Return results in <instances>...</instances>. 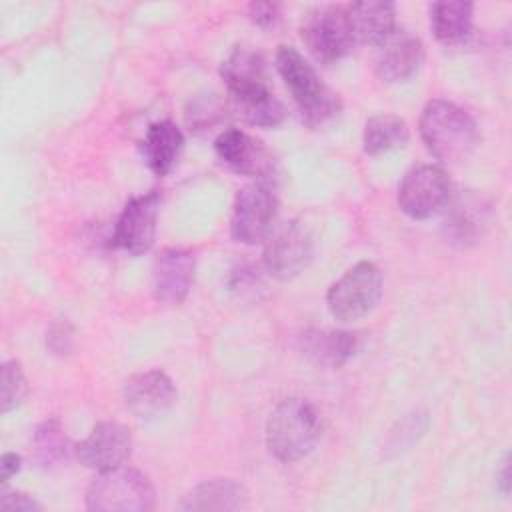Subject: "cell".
Instances as JSON below:
<instances>
[{"mask_svg": "<svg viewBox=\"0 0 512 512\" xmlns=\"http://www.w3.org/2000/svg\"><path fill=\"white\" fill-rule=\"evenodd\" d=\"M420 138L426 150L444 164L466 160L480 142L476 120L462 106L434 98L420 114Z\"/></svg>", "mask_w": 512, "mask_h": 512, "instance_id": "1", "label": "cell"}, {"mask_svg": "<svg viewBox=\"0 0 512 512\" xmlns=\"http://www.w3.org/2000/svg\"><path fill=\"white\" fill-rule=\"evenodd\" d=\"M322 424L314 404L304 398L282 400L268 416V452L286 464L306 458L320 440Z\"/></svg>", "mask_w": 512, "mask_h": 512, "instance_id": "2", "label": "cell"}, {"mask_svg": "<svg viewBox=\"0 0 512 512\" xmlns=\"http://www.w3.org/2000/svg\"><path fill=\"white\" fill-rule=\"evenodd\" d=\"M276 68L308 126H320L338 114L342 106L338 94L320 80L314 66L294 46H278Z\"/></svg>", "mask_w": 512, "mask_h": 512, "instance_id": "3", "label": "cell"}, {"mask_svg": "<svg viewBox=\"0 0 512 512\" xmlns=\"http://www.w3.org/2000/svg\"><path fill=\"white\" fill-rule=\"evenodd\" d=\"M156 506V492L146 474L116 466L98 472L86 490V508L94 512H148Z\"/></svg>", "mask_w": 512, "mask_h": 512, "instance_id": "4", "label": "cell"}, {"mask_svg": "<svg viewBox=\"0 0 512 512\" xmlns=\"http://www.w3.org/2000/svg\"><path fill=\"white\" fill-rule=\"evenodd\" d=\"M384 290L382 270L368 260H360L346 270L326 292V306L334 320L354 322L370 314Z\"/></svg>", "mask_w": 512, "mask_h": 512, "instance_id": "5", "label": "cell"}, {"mask_svg": "<svg viewBox=\"0 0 512 512\" xmlns=\"http://www.w3.org/2000/svg\"><path fill=\"white\" fill-rule=\"evenodd\" d=\"M300 36L308 52L322 64H334L346 58L356 46L346 16V6H316L300 26Z\"/></svg>", "mask_w": 512, "mask_h": 512, "instance_id": "6", "label": "cell"}, {"mask_svg": "<svg viewBox=\"0 0 512 512\" xmlns=\"http://www.w3.org/2000/svg\"><path fill=\"white\" fill-rule=\"evenodd\" d=\"M278 214V198L270 182L256 180L242 190H238L232 218H230V236L238 244H258L268 238L274 228Z\"/></svg>", "mask_w": 512, "mask_h": 512, "instance_id": "7", "label": "cell"}, {"mask_svg": "<svg viewBox=\"0 0 512 512\" xmlns=\"http://www.w3.org/2000/svg\"><path fill=\"white\" fill-rule=\"evenodd\" d=\"M452 184L444 168L420 164L406 172L398 186V206L412 220H428L450 202Z\"/></svg>", "mask_w": 512, "mask_h": 512, "instance_id": "8", "label": "cell"}, {"mask_svg": "<svg viewBox=\"0 0 512 512\" xmlns=\"http://www.w3.org/2000/svg\"><path fill=\"white\" fill-rule=\"evenodd\" d=\"M314 256V240L310 230L298 222L290 220L276 228L266 238L264 246V268L276 280H292L302 274Z\"/></svg>", "mask_w": 512, "mask_h": 512, "instance_id": "9", "label": "cell"}, {"mask_svg": "<svg viewBox=\"0 0 512 512\" xmlns=\"http://www.w3.org/2000/svg\"><path fill=\"white\" fill-rule=\"evenodd\" d=\"M158 210L160 194L156 190L132 196L114 224L112 244L130 256L148 252L156 238Z\"/></svg>", "mask_w": 512, "mask_h": 512, "instance_id": "10", "label": "cell"}, {"mask_svg": "<svg viewBox=\"0 0 512 512\" xmlns=\"http://www.w3.org/2000/svg\"><path fill=\"white\" fill-rule=\"evenodd\" d=\"M132 452V434L130 430L112 420L98 422L90 434L74 446V456L82 466L92 470H110L122 466Z\"/></svg>", "mask_w": 512, "mask_h": 512, "instance_id": "11", "label": "cell"}, {"mask_svg": "<svg viewBox=\"0 0 512 512\" xmlns=\"http://www.w3.org/2000/svg\"><path fill=\"white\" fill-rule=\"evenodd\" d=\"M214 152L222 164L230 170L254 176L256 180L270 182L274 172V160L260 140L238 128L222 130L214 140Z\"/></svg>", "mask_w": 512, "mask_h": 512, "instance_id": "12", "label": "cell"}, {"mask_svg": "<svg viewBox=\"0 0 512 512\" xmlns=\"http://www.w3.org/2000/svg\"><path fill=\"white\" fill-rule=\"evenodd\" d=\"M194 256L186 248H164L154 258L152 290L156 300L176 306L186 300L194 282Z\"/></svg>", "mask_w": 512, "mask_h": 512, "instance_id": "13", "label": "cell"}, {"mask_svg": "<svg viewBox=\"0 0 512 512\" xmlns=\"http://www.w3.org/2000/svg\"><path fill=\"white\" fill-rule=\"evenodd\" d=\"M176 400V386L162 370H146L124 382V402L138 418H154L166 412Z\"/></svg>", "mask_w": 512, "mask_h": 512, "instance_id": "14", "label": "cell"}, {"mask_svg": "<svg viewBox=\"0 0 512 512\" xmlns=\"http://www.w3.org/2000/svg\"><path fill=\"white\" fill-rule=\"evenodd\" d=\"M424 62V46L420 38L406 30H398L380 44L376 56V74L384 82H404L412 78Z\"/></svg>", "mask_w": 512, "mask_h": 512, "instance_id": "15", "label": "cell"}, {"mask_svg": "<svg viewBox=\"0 0 512 512\" xmlns=\"http://www.w3.org/2000/svg\"><path fill=\"white\" fill-rule=\"evenodd\" d=\"M220 76L232 100L248 98L270 90L266 82L264 60L258 52L246 46H236L220 66Z\"/></svg>", "mask_w": 512, "mask_h": 512, "instance_id": "16", "label": "cell"}, {"mask_svg": "<svg viewBox=\"0 0 512 512\" xmlns=\"http://www.w3.org/2000/svg\"><path fill=\"white\" fill-rule=\"evenodd\" d=\"M346 16L356 44L380 46L396 32V6L392 2H354L346 6Z\"/></svg>", "mask_w": 512, "mask_h": 512, "instance_id": "17", "label": "cell"}, {"mask_svg": "<svg viewBox=\"0 0 512 512\" xmlns=\"http://www.w3.org/2000/svg\"><path fill=\"white\" fill-rule=\"evenodd\" d=\"M184 150V134L172 120H158L146 128L142 156L156 176H166Z\"/></svg>", "mask_w": 512, "mask_h": 512, "instance_id": "18", "label": "cell"}, {"mask_svg": "<svg viewBox=\"0 0 512 512\" xmlns=\"http://www.w3.org/2000/svg\"><path fill=\"white\" fill-rule=\"evenodd\" d=\"M358 348V338L346 330L312 328L300 336V350L314 364L338 368L348 362Z\"/></svg>", "mask_w": 512, "mask_h": 512, "instance_id": "19", "label": "cell"}, {"mask_svg": "<svg viewBox=\"0 0 512 512\" xmlns=\"http://www.w3.org/2000/svg\"><path fill=\"white\" fill-rule=\"evenodd\" d=\"M248 502L246 488L232 478H212L194 486L180 502L182 510H238Z\"/></svg>", "mask_w": 512, "mask_h": 512, "instance_id": "20", "label": "cell"}, {"mask_svg": "<svg viewBox=\"0 0 512 512\" xmlns=\"http://www.w3.org/2000/svg\"><path fill=\"white\" fill-rule=\"evenodd\" d=\"M474 6L464 0H440L430 6V28L444 46L464 42L472 30Z\"/></svg>", "mask_w": 512, "mask_h": 512, "instance_id": "21", "label": "cell"}, {"mask_svg": "<svg viewBox=\"0 0 512 512\" xmlns=\"http://www.w3.org/2000/svg\"><path fill=\"white\" fill-rule=\"evenodd\" d=\"M32 452L36 464L44 470H52L68 462L70 454L74 452V446L58 418H48L42 424H38L32 436Z\"/></svg>", "mask_w": 512, "mask_h": 512, "instance_id": "22", "label": "cell"}, {"mask_svg": "<svg viewBox=\"0 0 512 512\" xmlns=\"http://www.w3.org/2000/svg\"><path fill=\"white\" fill-rule=\"evenodd\" d=\"M408 126L396 114H376L368 118L362 132V148L370 156H378L400 148L408 142Z\"/></svg>", "mask_w": 512, "mask_h": 512, "instance_id": "23", "label": "cell"}, {"mask_svg": "<svg viewBox=\"0 0 512 512\" xmlns=\"http://www.w3.org/2000/svg\"><path fill=\"white\" fill-rule=\"evenodd\" d=\"M234 106L248 124L260 126V128H276L286 118V108L272 94V90H266L262 94H254L242 100H234Z\"/></svg>", "mask_w": 512, "mask_h": 512, "instance_id": "24", "label": "cell"}, {"mask_svg": "<svg viewBox=\"0 0 512 512\" xmlns=\"http://www.w3.org/2000/svg\"><path fill=\"white\" fill-rule=\"evenodd\" d=\"M28 396V380L22 372V366L16 360H8L2 364L0 376V410L8 414L18 408Z\"/></svg>", "mask_w": 512, "mask_h": 512, "instance_id": "25", "label": "cell"}, {"mask_svg": "<svg viewBox=\"0 0 512 512\" xmlns=\"http://www.w3.org/2000/svg\"><path fill=\"white\" fill-rule=\"evenodd\" d=\"M476 206H478V202H474V200H464V202L460 200L452 206L454 212H452V220L448 222V226H450L452 234L458 240H464V238H470V236L478 234L480 222H484V216H482L484 212L472 216Z\"/></svg>", "mask_w": 512, "mask_h": 512, "instance_id": "26", "label": "cell"}, {"mask_svg": "<svg viewBox=\"0 0 512 512\" xmlns=\"http://www.w3.org/2000/svg\"><path fill=\"white\" fill-rule=\"evenodd\" d=\"M400 426V436L398 434H392V446L394 448H400L406 446V444H412L414 440H418V436L426 430L428 426V418L424 414H408L402 422H398Z\"/></svg>", "mask_w": 512, "mask_h": 512, "instance_id": "27", "label": "cell"}, {"mask_svg": "<svg viewBox=\"0 0 512 512\" xmlns=\"http://www.w3.org/2000/svg\"><path fill=\"white\" fill-rule=\"evenodd\" d=\"M0 510L2 512H34V510H40V504L24 492L4 490L0 496Z\"/></svg>", "mask_w": 512, "mask_h": 512, "instance_id": "28", "label": "cell"}, {"mask_svg": "<svg viewBox=\"0 0 512 512\" xmlns=\"http://www.w3.org/2000/svg\"><path fill=\"white\" fill-rule=\"evenodd\" d=\"M280 16V4L276 2H252L248 6V18L260 28L272 26Z\"/></svg>", "mask_w": 512, "mask_h": 512, "instance_id": "29", "label": "cell"}, {"mask_svg": "<svg viewBox=\"0 0 512 512\" xmlns=\"http://www.w3.org/2000/svg\"><path fill=\"white\" fill-rule=\"evenodd\" d=\"M46 344L54 354H66L72 348V328L68 322L54 324L46 334Z\"/></svg>", "mask_w": 512, "mask_h": 512, "instance_id": "30", "label": "cell"}, {"mask_svg": "<svg viewBox=\"0 0 512 512\" xmlns=\"http://www.w3.org/2000/svg\"><path fill=\"white\" fill-rule=\"evenodd\" d=\"M260 280H258V274L252 270V268H240V270H234V280L230 282L232 290L246 294V292H252L254 286H258Z\"/></svg>", "mask_w": 512, "mask_h": 512, "instance_id": "31", "label": "cell"}, {"mask_svg": "<svg viewBox=\"0 0 512 512\" xmlns=\"http://www.w3.org/2000/svg\"><path fill=\"white\" fill-rule=\"evenodd\" d=\"M22 468V458L14 452H4L0 458V482L6 484Z\"/></svg>", "mask_w": 512, "mask_h": 512, "instance_id": "32", "label": "cell"}, {"mask_svg": "<svg viewBox=\"0 0 512 512\" xmlns=\"http://www.w3.org/2000/svg\"><path fill=\"white\" fill-rule=\"evenodd\" d=\"M496 478H498V488H500V492H502L504 496H508V494H510V486H512V480H510V458H508V456L504 458V462H502V466H500Z\"/></svg>", "mask_w": 512, "mask_h": 512, "instance_id": "33", "label": "cell"}]
</instances>
